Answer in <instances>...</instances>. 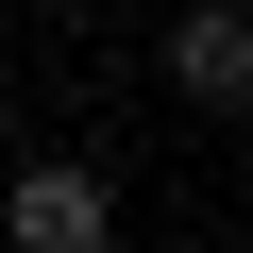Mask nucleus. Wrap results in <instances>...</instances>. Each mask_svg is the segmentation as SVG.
<instances>
[{
    "label": "nucleus",
    "mask_w": 253,
    "mask_h": 253,
    "mask_svg": "<svg viewBox=\"0 0 253 253\" xmlns=\"http://www.w3.org/2000/svg\"><path fill=\"white\" fill-rule=\"evenodd\" d=\"M0 253H118V186L68 169V152H34L17 186H0Z\"/></svg>",
    "instance_id": "1"
},
{
    "label": "nucleus",
    "mask_w": 253,
    "mask_h": 253,
    "mask_svg": "<svg viewBox=\"0 0 253 253\" xmlns=\"http://www.w3.org/2000/svg\"><path fill=\"white\" fill-rule=\"evenodd\" d=\"M169 84L203 118H253V17H236V0H186V17H169Z\"/></svg>",
    "instance_id": "2"
}]
</instances>
